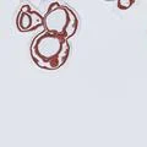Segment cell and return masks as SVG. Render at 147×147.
I'll return each instance as SVG.
<instances>
[{"instance_id":"3","label":"cell","mask_w":147,"mask_h":147,"mask_svg":"<svg viewBox=\"0 0 147 147\" xmlns=\"http://www.w3.org/2000/svg\"><path fill=\"white\" fill-rule=\"evenodd\" d=\"M16 24L21 32H31L39 26H44V17L38 11L32 10L31 6L26 4L18 12Z\"/></svg>"},{"instance_id":"1","label":"cell","mask_w":147,"mask_h":147,"mask_svg":"<svg viewBox=\"0 0 147 147\" xmlns=\"http://www.w3.org/2000/svg\"><path fill=\"white\" fill-rule=\"evenodd\" d=\"M70 45L67 40L44 31L31 44V57L34 64L47 70H57L67 60Z\"/></svg>"},{"instance_id":"2","label":"cell","mask_w":147,"mask_h":147,"mask_svg":"<svg viewBox=\"0 0 147 147\" xmlns=\"http://www.w3.org/2000/svg\"><path fill=\"white\" fill-rule=\"evenodd\" d=\"M77 17L69 6L60 3L50 4L44 16V28L47 32L66 39L75 34L77 30Z\"/></svg>"},{"instance_id":"4","label":"cell","mask_w":147,"mask_h":147,"mask_svg":"<svg viewBox=\"0 0 147 147\" xmlns=\"http://www.w3.org/2000/svg\"><path fill=\"white\" fill-rule=\"evenodd\" d=\"M135 1L134 0H119L118 1V7L119 9H129Z\"/></svg>"}]
</instances>
